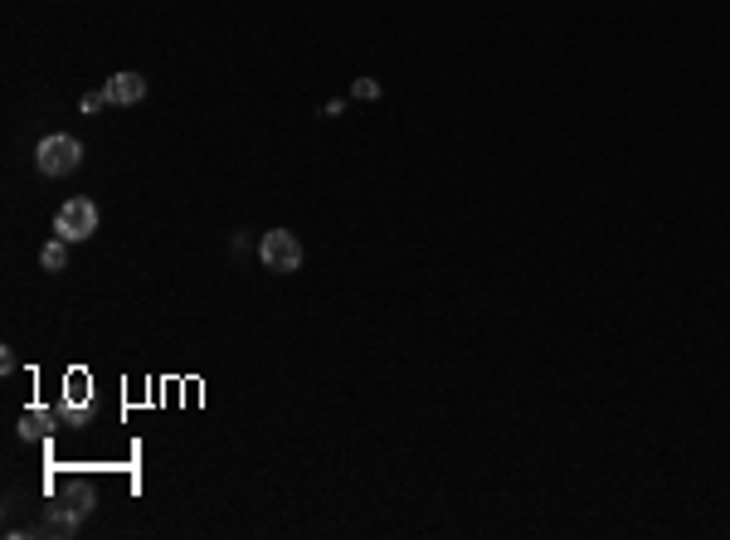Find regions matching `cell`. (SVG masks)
Masks as SVG:
<instances>
[{"instance_id": "cell-1", "label": "cell", "mask_w": 730, "mask_h": 540, "mask_svg": "<svg viewBox=\"0 0 730 540\" xmlns=\"http://www.w3.org/2000/svg\"><path fill=\"white\" fill-rule=\"evenodd\" d=\"M35 166L44 171V176H69V171H78L83 166V146H78V137H44L35 151Z\"/></svg>"}, {"instance_id": "cell-2", "label": "cell", "mask_w": 730, "mask_h": 540, "mask_svg": "<svg viewBox=\"0 0 730 540\" xmlns=\"http://www.w3.org/2000/svg\"><path fill=\"white\" fill-rule=\"evenodd\" d=\"M258 258L273 273H297L302 268V244H297V234H288V229H268L258 239Z\"/></svg>"}, {"instance_id": "cell-3", "label": "cell", "mask_w": 730, "mask_h": 540, "mask_svg": "<svg viewBox=\"0 0 730 540\" xmlns=\"http://www.w3.org/2000/svg\"><path fill=\"white\" fill-rule=\"evenodd\" d=\"M54 234L69 239V244H83L98 234V205L93 200H69L59 215H54Z\"/></svg>"}, {"instance_id": "cell-4", "label": "cell", "mask_w": 730, "mask_h": 540, "mask_svg": "<svg viewBox=\"0 0 730 540\" xmlns=\"http://www.w3.org/2000/svg\"><path fill=\"white\" fill-rule=\"evenodd\" d=\"M108 103H117V108H132V103H142L146 98V78L142 73H132V69H122V73H112L108 78Z\"/></svg>"}, {"instance_id": "cell-5", "label": "cell", "mask_w": 730, "mask_h": 540, "mask_svg": "<svg viewBox=\"0 0 730 540\" xmlns=\"http://www.w3.org/2000/svg\"><path fill=\"white\" fill-rule=\"evenodd\" d=\"M49 433H54V414L49 409H30L20 419V438H49Z\"/></svg>"}, {"instance_id": "cell-6", "label": "cell", "mask_w": 730, "mask_h": 540, "mask_svg": "<svg viewBox=\"0 0 730 540\" xmlns=\"http://www.w3.org/2000/svg\"><path fill=\"white\" fill-rule=\"evenodd\" d=\"M39 263H44L49 273H64V268H69V239H59V234H54V244H44V249H39Z\"/></svg>"}, {"instance_id": "cell-7", "label": "cell", "mask_w": 730, "mask_h": 540, "mask_svg": "<svg viewBox=\"0 0 730 540\" xmlns=\"http://www.w3.org/2000/svg\"><path fill=\"white\" fill-rule=\"evenodd\" d=\"M59 502H64V506H73L78 516H88V511H93V487H83V482H69Z\"/></svg>"}, {"instance_id": "cell-8", "label": "cell", "mask_w": 730, "mask_h": 540, "mask_svg": "<svg viewBox=\"0 0 730 540\" xmlns=\"http://www.w3.org/2000/svg\"><path fill=\"white\" fill-rule=\"evenodd\" d=\"M64 399L69 404H88V375L83 370H73L69 380H64Z\"/></svg>"}, {"instance_id": "cell-9", "label": "cell", "mask_w": 730, "mask_h": 540, "mask_svg": "<svg viewBox=\"0 0 730 540\" xmlns=\"http://www.w3.org/2000/svg\"><path fill=\"white\" fill-rule=\"evenodd\" d=\"M356 98L375 103V98H380V83H375V78H356Z\"/></svg>"}, {"instance_id": "cell-10", "label": "cell", "mask_w": 730, "mask_h": 540, "mask_svg": "<svg viewBox=\"0 0 730 540\" xmlns=\"http://www.w3.org/2000/svg\"><path fill=\"white\" fill-rule=\"evenodd\" d=\"M103 103H108V93L98 88V93H88V98H83V112H98V108H103Z\"/></svg>"}]
</instances>
